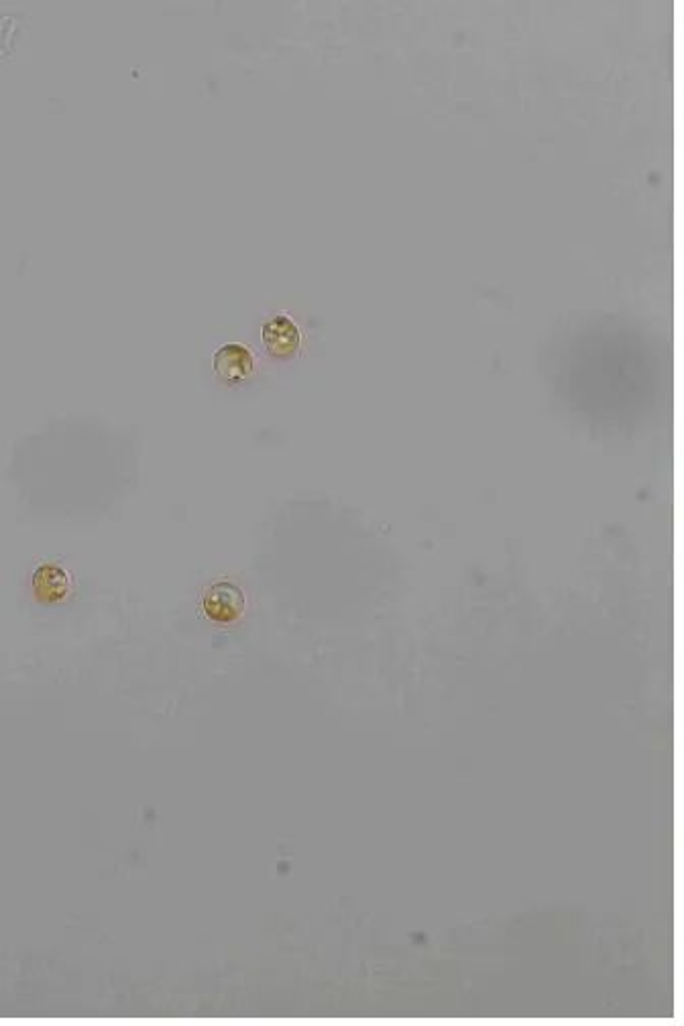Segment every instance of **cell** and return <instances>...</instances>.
<instances>
[{
    "mask_svg": "<svg viewBox=\"0 0 684 1026\" xmlns=\"http://www.w3.org/2000/svg\"><path fill=\"white\" fill-rule=\"evenodd\" d=\"M202 609L206 617L218 623H231L239 619L245 611V595L233 583H216L210 587L202 599Z\"/></svg>",
    "mask_w": 684,
    "mask_h": 1026,
    "instance_id": "6da1fadb",
    "label": "cell"
},
{
    "mask_svg": "<svg viewBox=\"0 0 684 1026\" xmlns=\"http://www.w3.org/2000/svg\"><path fill=\"white\" fill-rule=\"evenodd\" d=\"M263 342L265 349L275 359L292 357L300 349V330L298 326L285 316H275L263 326Z\"/></svg>",
    "mask_w": 684,
    "mask_h": 1026,
    "instance_id": "7a4b0ae2",
    "label": "cell"
},
{
    "mask_svg": "<svg viewBox=\"0 0 684 1026\" xmlns=\"http://www.w3.org/2000/svg\"><path fill=\"white\" fill-rule=\"evenodd\" d=\"M253 357L247 347L243 345H224L214 355V371L218 379L224 383H239L251 377L253 373Z\"/></svg>",
    "mask_w": 684,
    "mask_h": 1026,
    "instance_id": "3957f363",
    "label": "cell"
},
{
    "mask_svg": "<svg viewBox=\"0 0 684 1026\" xmlns=\"http://www.w3.org/2000/svg\"><path fill=\"white\" fill-rule=\"evenodd\" d=\"M70 589V579L62 568L41 566L35 575V591L43 601H60Z\"/></svg>",
    "mask_w": 684,
    "mask_h": 1026,
    "instance_id": "277c9868",
    "label": "cell"
}]
</instances>
